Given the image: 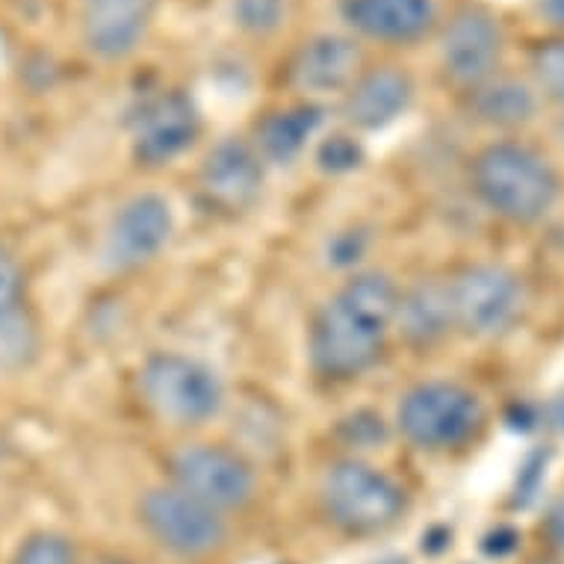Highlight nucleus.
Segmentation results:
<instances>
[{
    "mask_svg": "<svg viewBox=\"0 0 564 564\" xmlns=\"http://www.w3.org/2000/svg\"><path fill=\"white\" fill-rule=\"evenodd\" d=\"M399 290L381 272L355 275L319 311L311 332V358L328 379H351L379 361L390 325L397 323Z\"/></svg>",
    "mask_w": 564,
    "mask_h": 564,
    "instance_id": "nucleus-1",
    "label": "nucleus"
},
{
    "mask_svg": "<svg viewBox=\"0 0 564 564\" xmlns=\"http://www.w3.org/2000/svg\"><path fill=\"white\" fill-rule=\"evenodd\" d=\"M470 177L479 202L509 223H541L558 202V177L553 166L541 154L514 142H497L479 151Z\"/></svg>",
    "mask_w": 564,
    "mask_h": 564,
    "instance_id": "nucleus-2",
    "label": "nucleus"
},
{
    "mask_svg": "<svg viewBox=\"0 0 564 564\" xmlns=\"http://www.w3.org/2000/svg\"><path fill=\"white\" fill-rule=\"evenodd\" d=\"M323 509L349 535H376L393 527L405 509L397 481L364 462H340L325 473Z\"/></svg>",
    "mask_w": 564,
    "mask_h": 564,
    "instance_id": "nucleus-3",
    "label": "nucleus"
},
{
    "mask_svg": "<svg viewBox=\"0 0 564 564\" xmlns=\"http://www.w3.org/2000/svg\"><path fill=\"white\" fill-rule=\"evenodd\" d=\"M142 397L175 426H202L223 408V381L184 355H154L142 367Z\"/></svg>",
    "mask_w": 564,
    "mask_h": 564,
    "instance_id": "nucleus-4",
    "label": "nucleus"
},
{
    "mask_svg": "<svg viewBox=\"0 0 564 564\" xmlns=\"http://www.w3.org/2000/svg\"><path fill=\"white\" fill-rule=\"evenodd\" d=\"M481 426V405L470 390L429 381L408 390L399 405V429L420 449H455Z\"/></svg>",
    "mask_w": 564,
    "mask_h": 564,
    "instance_id": "nucleus-5",
    "label": "nucleus"
},
{
    "mask_svg": "<svg viewBox=\"0 0 564 564\" xmlns=\"http://www.w3.org/2000/svg\"><path fill=\"white\" fill-rule=\"evenodd\" d=\"M453 325L470 337L506 332L523 307V284L506 267H467L446 284Z\"/></svg>",
    "mask_w": 564,
    "mask_h": 564,
    "instance_id": "nucleus-6",
    "label": "nucleus"
},
{
    "mask_svg": "<svg viewBox=\"0 0 564 564\" xmlns=\"http://www.w3.org/2000/svg\"><path fill=\"white\" fill-rule=\"evenodd\" d=\"M139 520L160 546L177 555H207L225 541L219 511L181 488H151L139 502Z\"/></svg>",
    "mask_w": 564,
    "mask_h": 564,
    "instance_id": "nucleus-7",
    "label": "nucleus"
},
{
    "mask_svg": "<svg viewBox=\"0 0 564 564\" xmlns=\"http://www.w3.org/2000/svg\"><path fill=\"white\" fill-rule=\"evenodd\" d=\"M172 476L177 481L175 488L216 511L240 509L254 497L251 467L225 446H186L172 458Z\"/></svg>",
    "mask_w": 564,
    "mask_h": 564,
    "instance_id": "nucleus-8",
    "label": "nucleus"
},
{
    "mask_svg": "<svg viewBox=\"0 0 564 564\" xmlns=\"http://www.w3.org/2000/svg\"><path fill=\"white\" fill-rule=\"evenodd\" d=\"M172 237V210L160 195H137L112 216L104 260L112 269H137L158 258Z\"/></svg>",
    "mask_w": 564,
    "mask_h": 564,
    "instance_id": "nucleus-9",
    "label": "nucleus"
},
{
    "mask_svg": "<svg viewBox=\"0 0 564 564\" xmlns=\"http://www.w3.org/2000/svg\"><path fill=\"white\" fill-rule=\"evenodd\" d=\"M198 184L214 207L240 214L258 202L263 189V163L246 142L225 139L204 158Z\"/></svg>",
    "mask_w": 564,
    "mask_h": 564,
    "instance_id": "nucleus-10",
    "label": "nucleus"
},
{
    "mask_svg": "<svg viewBox=\"0 0 564 564\" xmlns=\"http://www.w3.org/2000/svg\"><path fill=\"white\" fill-rule=\"evenodd\" d=\"M198 133V112L186 98H158L133 121V151L142 163L160 166L193 145Z\"/></svg>",
    "mask_w": 564,
    "mask_h": 564,
    "instance_id": "nucleus-11",
    "label": "nucleus"
},
{
    "mask_svg": "<svg viewBox=\"0 0 564 564\" xmlns=\"http://www.w3.org/2000/svg\"><path fill=\"white\" fill-rule=\"evenodd\" d=\"M500 63V30L485 12H462L444 36L446 72L462 84H481Z\"/></svg>",
    "mask_w": 564,
    "mask_h": 564,
    "instance_id": "nucleus-12",
    "label": "nucleus"
},
{
    "mask_svg": "<svg viewBox=\"0 0 564 564\" xmlns=\"http://www.w3.org/2000/svg\"><path fill=\"white\" fill-rule=\"evenodd\" d=\"M149 15V0H89L86 36L93 51L104 56L124 54L133 47Z\"/></svg>",
    "mask_w": 564,
    "mask_h": 564,
    "instance_id": "nucleus-13",
    "label": "nucleus"
},
{
    "mask_svg": "<svg viewBox=\"0 0 564 564\" xmlns=\"http://www.w3.org/2000/svg\"><path fill=\"white\" fill-rule=\"evenodd\" d=\"M411 343H435L453 328L449 290L437 281H420L408 293H399L397 323Z\"/></svg>",
    "mask_w": 564,
    "mask_h": 564,
    "instance_id": "nucleus-14",
    "label": "nucleus"
},
{
    "mask_svg": "<svg viewBox=\"0 0 564 564\" xmlns=\"http://www.w3.org/2000/svg\"><path fill=\"white\" fill-rule=\"evenodd\" d=\"M408 107V80L397 72H379L370 75L358 89L351 93L346 104V116L351 124L364 130L388 128L390 121H397Z\"/></svg>",
    "mask_w": 564,
    "mask_h": 564,
    "instance_id": "nucleus-15",
    "label": "nucleus"
},
{
    "mask_svg": "<svg viewBox=\"0 0 564 564\" xmlns=\"http://www.w3.org/2000/svg\"><path fill=\"white\" fill-rule=\"evenodd\" d=\"M426 0H355L351 21L372 36L411 39L429 24Z\"/></svg>",
    "mask_w": 564,
    "mask_h": 564,
    "instance_id": "nucleus-16",
    "label": "nucleus"
},
{
    "mask_svg": "<svg viewBox=\"0 0 564 564\" xmlns=\"http://www.w3.org/2000/svg\"><path fill=\"white\" fill-rule=\"evenodd\" d=\"M355 59H358V54L346 42H340V39L314 42L302 54V63L296 68L299 84L305 86V89H314V93L340 89L346 84V77L351 75V68H355Z\"/></svg>",
    "mask_w": 564,
    "mask_h": 564,
    "instance_id": "nucleus-17",
    "label": "nucleus"
},
{
    "mask_svg": "<svg viewBox=\"0 0 564 564\" xmlns=\"http://www.w3.org/2000/svg\"><path fill=\"white\" fill-rule=\"evenodd\" d=\"M473 116L490 128H518L535 116V95L518 80H497L476 93Z\"/></svg>",
    "mask_w": 564,
    "mask_h": 564,
    "instance_id": "nucleus-18",
    "label": "nucleus"
},
{
    "mask_svg": "<svg viewBox=\"0 0 564 564\" xmlns=\"http://www.w3.org/2000/svg\"><path fill=\"white\" fill-rule=\"evenodd\" d=\"M319 124L316 110H290L278 112L260 128V149L269 160L275 163H290L299 151L305 149V142Z\"/></svg>",
    "mask_w": 564,
    "mask_h": 564,
    "instance_id": "nucleus-19",
    "label": "nucleus"
},
{
    "mask_svg": "<svg viewBox=\"0 0 564 564\" xmlns=\"http://www.w3.org/2000/svg\"><path fill=\"white\" fill-rule=\"evenodd\" d=\"M39 351L36 323L24 314V307L0 314V372L24 370Z\"/></svg>",
    "mask_w": 564,
    "mask_h": 564,
    "instance_id": "nucleus-20",
    "label": "nucleus"
},
{
    "mask_svg": "<svg viewBox=\"0 0 564 564\" xmlns=\"http://www.w3.org/2000/svg\"><path fill=\"white\" fill-rule=\"evenodd\" d=\"M12 564H77L75 550L65 538L54 532H36V535L24 538L12 555Z\"/></svg>",
    "mask_w": 564,
    "mask_h": 564,
    "instance_id": "nucleus-21",
    "label": "nucleus"
},
{
    "mask_svg": "<svg viewBox=\"0 0 564 564\" xmlns=\"http://www.w3.org/2000/svg\"><path fill=\"white\" fill-rule=\"evenodd\" d=\"M535 77L546 98L564 107V42L544 45L535 54Z\"/></svg>",
    "mask_w": 564,
    "mask_h": 564,
    "instance_id": "nucleus-22",
    "label": "nucleus"
},
{
    "mask_svg": "<svg viewBox=\"0 0 564 564\" xmlns=\"http://www.w3.org/2000/svg\"><path fill=\"white\" fill-rule=\"evenodd\" d=\"M316 160H319V166L325 172H332V175H343V172H351V169L361 166L364 151L361 145L349 137H332L325 139L319 151H316Z\"/></svg>",
    "mask_w": 564,
    "mask_h": 564,
    "instance_id": "nucleus-23",
    "label": "nucleus"
},
{
    "mask_svg": "<svg viewBox=\"0 0 564 564\" xmlns=\"http://www.w3.org/2000/svg\"><path fill=\"white\" fill-rule=\"evenodd\" d=\"M24 296V269L7 246H0V314L19 311Z\"/></svg>",
    "mask_w": 564,
    "mask_h": 564,
    "instance_id": "nucleus-24",
    "label": "nucleus"
},
{
    "mask_svg": "<svg viewBox=\"0 0 564 564\" xmlns=\"http://www.w3.org/2000/svg\"><path fill=\"white\" fill-rule=\"evenodd\" d=\"M343 441L351 446H372L384 441V426L381 416L376 414H355L343 423Z\"/></svg>",
    "mask_w": 564,
    "mask_h": 564,
    "instance_id": "nucleus-25",
    "label": "nucleus"
},
{
    "mask_svg": "<svg viewBox=\"0 0 564 564\" xmlns=\"http://www.w3.org/2000/svg\"><path fill=\"white\" fill-rule=\"evenodd\" d=\"M544 473H546V455H541V453L529 455L527 464L520 467L518 488H514V506H529V502L535 500V494H538V488H541Z\"/></svg>",
    "mask_w": 564,
    "mask_h": 564,
    "instance_id": "nucleus-26",
    "label": "nucleus"
},
{
    "mask_svg": "<svg viewBox=\"0 0 564 564\" xmlns=\"http://www.w3.org/2000/svg\"><path fill=\"white\" fill-rule=\"evenodd\" d=\"M518 544H520V535L514 532V529L497 527L494 532L485 535L481 550H485V555H490V558H506V555H511L514 550H518Z\"/></svg>",
    "mask_w": 564,
    "mask_h": 564,
    "instance_id": "nucleus-27",
    "label": "nucleus"
},
{
    "mask_svg": "<svg viewBox=\"0 0 564 564\" xmlns=\"http://www.w3.org/2000/svg\"><path fill=\"white\" fill-rule=\"evenodd\" d=\"M240 15L249 28H272L278 19L275 0H242Z\"/></svg>",
    "mask_w": 564,
    "mask_h": 564,
    "instance_id": "nucleus-28",
    "label": "nucleus"
},
{
    "mask_svg": "<svg viewBox=\"0 0 564 564\" xmlns=\"http://www.w3.org/2000/svg\"><path fill=\"white\" fill-rule=\"evenodd\" d=\"M544 535L546 541H550V546H555V550H562L564 553V497L558 502H553L550 511H546Z\"/></svg>",
    "mask_w": 564,
    "mask_h": 564,
    "instance_id": "nucleus-29",
    "label": "nucleus"
},
{
    "mask_svg": "<svg viewBox=\"0 0 564 564\" xmlns=\"http://www.w3.org/2000/svg\"><path fill=\"white\" fill-rule=\"evenodd\" d=\"M361 251H364L361 234H343V237H337L332 246V254L337 263H351V260H358Z\"/></svg>",
    "mask_w": 564,
    "mask_h": 564,
    "instance_id": "nucleus-30",
    "label": "nucleus"
},
{
    "mask_svg": "<svg viewBox=\"0 0 564 564\" xmlns=\"http://www.w3.org/2000/svg\"><path fill=\"white\" fill-rule=\"evenodd\" d=\"M544 10L546 15L558 24H564V0H544Z\"/></svg>",
    "mask_w": 564,
    "mask_h": 564,
    "instance_id": "nucleus-31",
    "label": "nucleus"
},
{
    "mask_svg": "<svg viewBox=\"0 0 564 564\" xmlns=\"http://www.w3.org/2000/svg\"><path fill=\"white\" fill-rule=\"evenodd\" d=\"M381 564H408L405 558H388V562H381Z\"/></svg>",
    "mask_w": 564,
    "mask_h": 564,
    "instance_id": "nucleus-32",
    "label": "nucleus"
},
{
    "mask_svg": "<svg viewBox=\"0 0 564 564\" xmlns=\"http://www.w3.org/2000/svg\"><path fill=\"white\" fill-rule=\"evenodd\" d=\"M535 564H555V562H535Z\"/></svg>",
    "mask_w": 564,
    "mask_h": 564,
    "instance_id": "nucleus-33",
    "label": "nucleus"
}]
</instances>
